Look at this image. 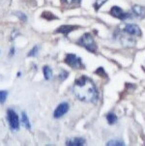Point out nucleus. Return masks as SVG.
<instances>
[{
  "label": "nucleus",
  "instance_id": "2",
  "mask_svg": "<svg viewBox=\"0 0 145 146\" xmlns=\"http://www.w3.org/2000/svg\"><path fill=\"white\" fill-rule=\"evenodd\" d=\"M77 44L80 46H83L90 52H95L97 50V44H96L94 38L90 33H85L84 35L80 37L79 40L77 41Z\"/></svg>",
  "mask_w": 145,
  "mask_h": 146
},
{
  "label": "nucleus",
  "instance_id": "16",
  "mask_svg": "<svg viewBox=\"0 0 145 146\" xmlns=\"http://www.w3.org/2000/svg\"><path fill=\"white\" fill-rule=\"evenodd\" d=\"M109 146H112V145H115V146H121V145H124V142L123 140L121 139H113V140H110V141L107 142Z\"/></svg>",
  "mask_w": 145,
  "mask_h": 146
},
{
  "label": "nucleus",
  "instance_id": "23",
  "mask_svg": "<svg viewBox=\"0 0 145 146\" xmlns=\"http://www.w3.org/2000/svg\"><path fill=\"white\" fill-rule=\"evenodd\" d=\"M14 53H15V49L14 48H11V53H10V56H12Z\"/></svg>",
  "mask_w": 145,
  "mask_h": 146
},
{
  "label": "nucleus",
  "instance_id": "7",
  "mask_svg": "<svg viewBox=\"0 0 145 146\" xmlns=\"http://www.w3.org/2000/svg\"><path fill=\"white\" fill-rule=\"evenodd\" d=\"M69 108H70V106H69L68 103H61L60 105H58V106L54 110V113H53L54 118L57 119V118H60L64 116L69 111Z\"/></svg>",
  "mask_w": 145,
  "mask_h": 146
},
{
  "label": "nucleus",
  "instance_id": "21",
  "mask_svg": "<svg viewBox=\"0 0 145 146\" xmlns=\"http://www.w3.org/2000/svg\"><path fill=\"white\" fill-rule=\"evenodd\" d=\"M96 74H99V75H100V74H102L101 76H105V71H104V69H103V68H99V69H98V70L96 71Z\"/></svg>",
  "mask_w": 145,
  "mask_h": 146
},
{
  "label": "nucleus",
  "instance_id": "19",
  "mask_svg": "<svg viewBox=\"0 0 145 146\" xmlns=\"http://www.w3.org/2000/svg\"><path fill=\"white\" fill-rule=\"evenodd\" d=\"M16 16L18 17V18L21 19V21H27V18H26V16L23 13H21V12H17Z\"/></svg>",
  "mask_w": 145,
  "mask_h": 146
},
{
  "label": "nucleus",
  "instance_id": "3",
  "mask_svg": "<svg viewBox=\"0 0 145 146\" xmlns=\"http://www.w3.org/2000/svg\"><path fill=\"white\" fill-rule=\"evenodd\" d=\"M7 120H8L9 126L11 130L13 131H19V115L14 110L9 108L7 110Z\"/></svg>",
  "mask_w": 145,
  "mask_h": 146
},
{
  "label": "nucleus",
  "instance_id": "10",
  "mask_svg": "<svg viewBox=\"0 0 145 146\" xmlns=\"http://www.w3.org/2000/svg\"><path fill=\"white\" fill-rule=\"evenodd\" d=\"M77 28L78 27L75 25H62V26L58 27V29L56 30V33H62L64 35H67L70 32L75 30V29H77Z\"/></svg>",
  "mask_w": 145,
  "mask_h": 146
},
{
  "label": "nucleus",
  "instance_id": "18",
  "mask_svg": "<svg viewBox=\"0 0 145 146\" xmlns=\"http://www.w3.org/2000/svg\"><path fill=\"white\" fill-rule=\"evenodd\" d=\"M38 50H39V46H34V48H32L31 50L28 52L27 56H28V57H33V56H36V55H37V53H38Z\"/></svg>",
  "mask_w": 145,
  "mask_h": 146
},
{
  "label": "nucleus",
  "instance_id": "15",
  "mask_svg": "<svg viewBox=\"0 0 145 146\" xmlns=\"http://www.w3.org/2000/svg\"><path fill=\"white\" fill-rule=\"evenodd\" d=\"M8 91L7 90H0V104H4L7 100Z\"/></svg>",
  "mask_w": 145,
  "mask_h": 146
},
{
  "label": "nucleus",
  "instance_id": "8",
  "mask_svg": "<svg viewBox=\"0 0 145 146\" xmlns=\"http://www.w3.org/2000/svg\"><path fill=\"white\" fill-rule=\"evenodd\" d=\"M132 14L138 19H145V7L141 5H134L132 7Z\"/></svg>",
  "mask_w": 145,
  "mask_h": 146
},
{
  "label": "nucleus",
  "instance_id": "12",
  "mask_svg": "<svg viewBox=\"0 0 145 146\" xmlns=\"http://www.w3.org/2000/svg\"><path fill=\"white\" fill-rule=\"evenodd\" d=\"M43 73H44V78H45L46 80H50L51 76H52V70L48 66L43 67Z\"/></svg>",
  "mask_w": 145,
  "mask_h": 146
},
{
  "label": "nucleus",
  "instance_id": "11",
  "mask_svg": "<svg viewBox=\"0 0 145 146\" xmlns=\"http://www.w3.org/2000/svg\"><path fill=\"white\" fill-rule=\"evenodd\" d=\"M21 124L25 127V129L31 130V124H30V122H29V119H28L27 115H26L25 111H23V112H21Z\"/></svg>",
  "mask_w": 145,
  "mask_h": 146
},
{
  "label": "nucleus",
  "instance_id": "5",
  "mask_svg": "<svg viewBox=\"0 0 145 146\" xmlns=\"http://www.w3.org/2000/svg\"><path fill=\"white\" fill-rule=\"evenodd\" d=\"M110 15L112 17L116 19H119L121 21H125V19H129V18H132V14H129V13H125L123 10L118 6H113L110 10Z\"/></svg>",
  "mask_w": 145,
  "mask_h": 146
},
{
  "label": "nucleus",
  "instance_id": "4",
  "mask_svg": "<svg viewBox=\"0 0 145 146\" xmlns=\"http://www.w3.org/2000/svg\"><path fill=\"white\" fill-rule=\"evenodd\" d=\"M65 63L72 67L73 69H82L84 68V65L82 64L81 58L75 54H68L65 58Z\"/></svg>",
  "mask_w": 145,
  "mask_h": 146
},
{
  "label": "nucleus",
  "instance_id": "17",
  "mask_svg": "<svg viewBox=\"0 0 145 146\" xmlns=\"http://www.w3.org/2000/svg\"><path fill=\"white\" fill-rule=\"evenodd\" d=\"M107 0H95V3H94V7H95V10H98L100 9L101 7L104 5Z\"/></svg>",
  "mask_w": 145,
  "mask_h": 146
},
{
  "label": "nucleus",
  "instance_id": "9",
  "mask_svg": "<svg viewBox=\"0 0 145 146\" xmlns=\"http://www.w3.org/2000/svg\"><path fill=\"white\" fill-rule=\"evenodd\" d=\"M86 140L82 137H73L66 141V145L68 146H82L85 145Z\"/></svg>",
  "mask_w": 145,
  "mask_h": 146
},
{
  "label": "nucleus",
  "instance_id": "22",
  "mask_svg": "<svg viewBox=\"0 0 145 146\" xmlns=\"http://www.w3.org/2000/svg\"><path fill=\"white\" fill-rule=\"evenodd\" d=\"M63 1H65L68 4H73V3H79L80 0H63Z\"/></svg>",
  "mask_w": 145,
  "mask_h": 146
},
{
  "label": "nucleus",
  "instance_id": "14",
  "mask_svg": "<svg viewBox=\"0 0 145 146\" xmlns=\"http://www.w3.org/2000/svg\"><path fill=\"white\" fill-rule=\"evenodd\" d=\"M42 18L46 19V21H51V19H57L54 15H53L52 13H50V12H43V14H42Z\"/></svg>",
  "mask_w": 145,
  "mask_h": 146
},
{
  "label": "nucleus",
  "instance_id": "13",
  "mask_svg": "<svg viewBox=\"0 0 145 146\" xmlns=\"http://www.w3.org/2000/svg\"><path fill=\"white\" fill-rule=\"evenodd\" d=\"M107 122H109V124L112 125V124H115V123L117 122V116L114 114V113H109V114L107 115Z\"/></svg>",
  "mask_w": 145,
  "mask_h": 146
},
{
  "label": "nucleus",
  "instance_id": "1",
  "mask_svg": "<svg viewBox=\"0 0 145 146\" xmlns=\"http://www.w3.org/2000/svg\"><path fill=\"white\" fill-rule=\"evenodd\" d=\"M73 93L78 100L85 103H95L99 98V93L94 82L85 76H80L75 81Z\"/></svg>",
  "mask_w": 145,
  "mask_h": 146
},
{
  "label": "nucleus",
  "instance_id": "6",
  "mask_svg": "<svg viewBox=\"0 0 145 146\" xmlns=\"http://www.w3.org/2000/svg\"><path fill=\"white\" fill-rule=\"evenodd\" d=\"M123 31L125 33H127L128 35L132 36H141V30L139 28V26H137L136 24H126L123 28Z\"/></svg>",
  "mask_w": 145,
  "mask_h": 146
},
{
  "label": "nucleus",
  "instance_id": "20",
  "mask_svg": "<svg viewBox=\"0 0 145 146\" xmlns=\"http://www.w3.org/2000/svg\"><path fill=\"white\" fill-rule=\"evenodd\" d=\"M68 76H69V73H68V72L63 71L62 73L60 74V76H59V78H60V80H66V78H68Z\"/></svg>",
  "mask_w": 145,
  "mask_h": 146
}]
</instances>
